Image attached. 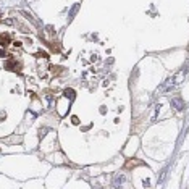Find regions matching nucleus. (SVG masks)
<instances>
[{
	"label": "nucleus",
	"instance_id": "1",
	"mask_svg": "<svg viewBox=\"0 0 189 189\" xmlns=\"http://www.w3.org/2000/svg\"><path fill=\"white\" fill-rule=\"evenodd\" d=\"M173 86H175V79H173V78H170V79H167V81H165V84H163V86H160V87H158V91H160V92H165V91L171 89Z\"/></svg>",
	"mask_w": 189,
	"mask_h": 189
},
{
	"label": "nucleus",
	"instance_id": "2",
	"mask_svg": "<svg viewBox=\"0 0 189 189\" xmlns=\"http://www.w3.org/2000/svg\"><path fill=\"white\" fill-rule=\"evenodd\" d=\"M124 175H121V173H118V175L113 178V188H121V184L124 183Z\"/></svg>",
	"mask_w": 189,
	"mask_h": 189
},
{
	"label": "nucleus",
	"instance_id": "3",
	"mask_svg": "<svg viewBox=\"0 0 189 189\" xmlns=\"http://www.w3.org/2000/svg\"><path fill=\"white\" fill-rule=\"evenodd\" d=\"M171 107L173 108H175V110H183V107H184V103H183V100H181V99H178V97H176V99H173L171 100Z\"/></svg>",
	"mask_w": 189,
	"mask_h": 189
},
{
	"label": "nucleus",
	"instance_id": "4",
	"mask_svg": "<svg viewBox=\"0 0 189 189\" xmlns=\"http://www.w3.org/2000/svg\"><path fill=\"white\" fill-rule=\"evenodd\" d=\"M0 44H2L3 47L8 45V44H10V36H7V34H0Z\"/></svg>",
	"mask_w": 189,
	"mask_h": 189
},
{
	"label": "nucleus",
	"instance_id": "5",
	"mask_svg": "<svg viewBox=\"0 0 189 189\" xmlns=\"http://www.w3.org/2000/svg\"><path fill=\"white\" fill-rule=\"evenodd\" d=\"M65 97L70 99V100H73V99H74V91H73V89H66V91H65Z\"/></svg>",
	"mask_w": 189,
	"mask_h": 189
},
{
	"label": "nucleus",
	"instance_id": "6",
	"mask_svg": "<svg viewBox=\"0 0 189 189\" xmlns=\"http://www.w3.org/2000/svg\"><path fill=\"white\" fill-rule=\"evenodd\" d=\"M78 8H79L78 5H74V7H73V10L70 11V18H73V16H74V15H76V11H78Z\"/></svg>",
	"mask_w": 189,
	"mask_h": 189
},
{
	"label": "nucleus",
	"instance_id": "7",
	"mask_svg": "<svg viewBox=\"0 0 189 189\" xmlns=\"http://www.w3.org/2000/svg\"><path fill=\"white\" fill-rule=\"evenodd\" d=\"M15 65H16V63H15V62H13V60H10V62H8V63H7V65H5V66H7V68H13Z\"/></svg>",
	"mask_w": 189,
	"mask_h": 189
},
{
	"label": "nucleus",
	"instance_id": "8",
	"mask_svg": "<svg viewBox=\"0 0 189 189\" xmlns=\"http://www.w3.org/2000/svg\"><path fill=\"white\" fill-rule=\"evenodd\" d=\"M0 57H5V50H2V49H0Z\"/></svg>",
	"mask_w": 189,
	"mask_h": 189
}]
</instances>
